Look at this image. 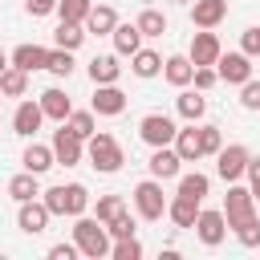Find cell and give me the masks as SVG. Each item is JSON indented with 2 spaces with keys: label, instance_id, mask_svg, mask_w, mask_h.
<instances>
[{
  "label": "cell",
  "instance_id": "39",
  "mask_svg": "<svg viewBox=\"0 0 260 260\" xmlns=\"http://www.w3.org/2000/svg\"><path fill=\"white\" fill-rule=\"evenodd\" d=\"M219 146H223L219 126H199V150H203V154H215Z\"/></svg>",
  "mask_w": 260,
  "mask_h": 260
},
{
  "label": "cell",
  "instance_id": "40",
  "mask_svg": "<svg viewBox=\"0 0 260 260\" xmlns=\"http://www.w3.org/2000/svg\"><path fill=\"white\" fill-rule=\"evenodd\" d=\"M240 106H244V110H260V81H256V77H248V81L240 85Z\"/></svg>",
  "mask_w": 260,
  "mask_h": 260
},
{
  "label": "cell",
  "instance_id": "28",
  "mask_svg": "<svg viewBox=\"0 0 260 260\" xmlns=\"http://www.w3.org/2000/svg\"><path fill=\"white\" fill-rule=\"evenodd\" d=\"M8 195H12L16 203H24V199H37V195H41V175H32V171H20V175H12V179H8Z\"/></svg>",
  "mask_w": 260,
  "mask_h": 260
},
{
  "label": "cell",
  "instance_id": "38",
  "mask_svg": "<svg viewBox=\"0 0 260 260\" xmlns=\"http://www.w3.org/2000/svg\"><path fill=\"white\" fill-rule=\"evenodd\" d=\"M110 256H114V260H142V244H138L134 236L114 240V244H110Z\"/></svg>",
  "mask_w": 260,
  "mask_h": 260
},
{
  "label": "cell",
  "instance_id": "6",
  "mask_svg": "<svg viewBox=\"0 0 260 260\" xmlns=\"http://www.w3.org/2000/svg\"><path fill=\"white\" fill-rule=\"evenodd\" d=\"M223 219H228V228H236V223H244L248 215H256V195H252V187H240V183H232L228 187V195H223Z\"/></svg>",
  "mask_w": 260,
  "mask_h": 260
},
{
  "label": "cell",
  "instance_id": "45",
  "mask_svg": "<svg viewBox=\"0 0 260 260\" xmlns=\"http://www.w3.org/2000/svg\"><path fill=\"white\" fill-rule=\"evenodd\" d=\"M24 8H28V16H49V12H57V0H24Z\"/></svg>",
  "mask_w": 260,
  "mask_h": 260
},
{
  "label": "cell",
  "instance_id": "12",
  "mask_svg": "<svg viewBox=\"0 0 260 260\" xmlns=\"http://www.w3.org/2000/svg\"><path fill=\"white\" fill-rule=\"evenodd\" d=\"M219 53H223V45H219V37H215L211 28H199V32L191 37V49H187L191 65H215Z\"/></svg>",
  "mask_w": 260,
  "mask_h": 260
},
{
  "label": "cell",
  "instance_id": "23",
  "mask_svg": "<svg viewBox=\"0 0 260 260\" xmlns=\"http://www.w3.org/2000/svg\"><path fill=\"white\" fill-rule=\"evenodd\" d=\"M175 110H179V118L199 122V118L207 114V98H203V89H187V85H183V93L175 98Z\"/></svg>",
  "mask_w": 260,
  "mask_h": 260
},
{
  "label": "cell",
  "instance_id": "4",
  "mask_svg": "<svg viewBox=\"0 0 260 260\" xmlns=\"http://www.w3.org/2000/svg\"><path fill=\"white\" fill-rule=\"evenodd\" d=\"M248 146L244 142H228V146H219L215 150V175L223 179V183H240L244 179V171H248Z\"/></svg>",
  "mask_w": 260,
  "mask_h": 260
},
{
  "label": "cell",
  "instance_id": "42",
  "mask_svg": "<svg viewBox=\"0 0 260 260\" xmlns=\"http://www.w3.org/2000/svg\"><path fill=\"white\" fill-rule=\"evenodd\" d=\"M215 81H219V77H215V69H211V65H195V73H191V85H195V89H203V93H207Z\"/></svg>",
  "mask_w": 260,
  "mask_h": 260
},
{
  "label": "cell",
  "instance_id": "41",
  "mask_svg": "<svg viewBox=\"0 0 260 260\" xmlns=\"http://www.w3.org/2000/svg\"><path fill=\"white\" fill-rule=\"evenodd\" d=\"M106 232H110V240H126V236H134V219L122 211L118 219H110V223H106Z\"/></svg>",
  "mask_w": 260,
  "mask_h": 260
},
{
  "label": "cell",
  "instance_id": "7",
  "mask_svg": "<svg viewBox=\"0 0 260 260\" xmlns=\"http://www.w3.org/2000/svg\"><path fill=\"white\" fill-rule=\"evenodd\" d=\"M191 228H195V236H199L203 248H219L223 236H228V219H223L219 207H199V215H195Z\"/></svg>",
  "mask_w": 260,
  "mask_h": 260
},
{
  "label": "cell",
  "instance_id": "10",
  "mask_svg": "<svg viewBox=\"0 0 260 260\" xmlns=\"http://www.w3.org/2000/svg\"><path fill=\"white\" fill-rule=\"evenodd\" d=\"M215 77L219 81H228V85H244L248 77H252V57L240 49V53H219V61H215Z\"/></svg>",
  "mask_w": 260,
  "mask_h": 260
},
{
  "label": "cell",
  "instance_id": "17",
  "mask_svg": "<svg viewBox=\"0 0 260 260\" xmlns=\"http://www.w3.org/2000/svg\"><path fill=\"white\" fill-rule=\"evenodd\" d=\"M37 102H41L45 118H53V122H65V118H69V110H73V102H69V93H65L61 85H49Z\"/></svg>",
  "mask_w": 260,
  "mask_h": 260
},
{
  "label": "cell",
  "instance_id": "47",
  "mask_svg": "<svg viewBox=\"0 0 260 260\" xmlns=\"http://www.w3.org/2000/svg\"><path fill=\"white\" fill-rule=\"evenodd\" d=\"M8 69V53H4V45H0V73Z\"/></svg>",
  "mask_w": 260,
  "mask_h": 260
},
{
  "label": "cell",
  "instance_id": "21",
  "mask_svg": "<svg viewBox=\"0 0 260 260\" xmlns=\"http://www.w3.org/2000/svg\"><path fill=\"white\" fill-rule=\"evenodd\" d=\"M20 167H24V171H32V175H45L49 167H57L53 146H45V142H28V146H24V154H20Z\"/></svg>",
  "mask_w": 260,
  "mask_h": 260
},
{
  "label": "cell",
  "instance_id": "5",
  "mask_svg": "<svg viewBox=\"0 0 260 260\" xmlns=\"http://www.w3.org/2000/svg\"><path fill=\"white\" fill-rule=\"evenodd\" d=\"M134 207L142 219H162L167 215V195H162V183L158 179H142L134 187Z\"/></svg>",
  "mask_w": 260,
  "mask_h": 260
},
{
  "label": "cell",
  "instance_id": "11",
  "mask_svg": "<svg viewBox=\"0 0 260 260\" xmlns=\"http://www.w3.org/2000/svg\"><path fill=\"white\" fill-rule=\"evenodd\" d=\"M49 207H45V199L37 195V199H24L20 203V211H16V228L24 232V236H41L45 228H49Z\"/></svg>",
  "mask_w": 260,
  "mask_h": 260
},
{
  "label": "cell",
  "instance_id": "32",
  "mask_svg": "<svg viewBox=\"0 0 260 260\" xmlns=\"http://www.w3.org/2000/svg\"><path fill=\"white\" fill-rule=\"evenodd\" d=\"M134 24H138V32H142V37H162V32H167V16H162L158 8H142Z\"/></svg>",
  "mask_w": 260,
  "mask_h": 260
},
{
  "label": "cell",
  "instance_id": "24",
  "mask_svg": "<svg viewBox=\"0 0 260 260\" xmlns=\"http://www.w3.org/2000/svg\"><path fill=\"white\" fill-rule=\"evenodd\" d=\"M167 215H171L175 228H191L195 215H199V199H191V195H175V199H167Z\"/></svg>",
  "mask_w": 260,
  "mask_h": 260
},
{
  "label": "cell",
  "instance_id": "50",
  "mask_svg": "<svg viewBox=\"0 0 260 260\" xmlns=\"http://www.w3.org/2000/svg\"><path fill=\"white\" fill-rule=\"evenodd\" d=\"M0 102H4V93H0Z\"/></svg>",
  "mask_w": 260,
  "mask_h": 260
},
{
  "label": "cell",
  "instance_id": "37",
  "mask_svg": "<svg viewBox=\"0 0 260 260\" xmlns=\"http://www.w3.org/2000/svg\"><path fill=\"white\" fill-rule=\"evenodd\" d=\"M126 211V203H122V195H98V219L102 223H110V219H118Z\"/></svg>",
  "mask_w": 260,
  "mask_h": 260
},
{
  "label": "cell",
  "instance_id": "1",
  "mask_svg": "<svg viewBox=\"0 0 260 260\" xmlns=\"http://www.w3.org/2000/svg\"><path fill=\"white\" fill-rule=\"evenodd\" d=\"M41 199H45V207H49V215H85V207H89V191H85V183H57V187H49V191H41Z\"/></svg>",
  "mask_w": 260,
  "mask_h": 260
},
{
  "label": "cell",
  "instance_id": "48",
  "mask_svg": "<svg viewBox=\"0 0 260 260\" xmlns=\"http://www.w3.org/2000/svg\"><path fill=\"white\" fill-rule=\"evenodd\" d=\"M175 4H191V0H175Z\"/></svg>",
  "mask_w": 260,
  "mask_h": 260
},
{
  "label": "cell",
  "instance_id": "19",
  "mask_svg": "<svg viewBox=\"0 0 260 260\" xmlns=\"http://www.w3.org/2000/svg\"><path fill=\"white\" fill-rule=\"evenodd\" d=\"M122 77V65H118V53H102L89 61V81L93 85H114Z\"/></svg>",
  "mask_w": 260,
  "mask_h": 260
},
{
  "label": "cell",
  "instance_id": "18",
  "mask_svg": "<svg viewBox=\"0 0 260 260\" xmlns=\"http://www.w3.org/2000/svg\"><path fill=\"white\" fill-rule=\"evenodd\" d=\"M45 57H49V49H41V45H16L8 53V65L24 69V73H37V69H45Z\"/></svg>",
  "mask_w": 260,
  "mask_h": 260
},
{
  "label": "cell",
  "instance_id": "43",
  "mask_svg": "<svg viewBox=\"0 0 260 260\" xmlns=\"http://www.w3.org/2000/svg\"><path fill=\"white\" fill-rule=\"evenodd\" d=\"M240 49H244L248 57H260V24L244 28V37H240Z\"/></svg>",
  "mask_w": 260,
  "mask_h": 260
},
{
  "label": "cell",
  "instance_id": "2",
  "mask_svg": "<svg viewBox=\"0 0 260 260\" xmlns=\"http://www.w3.org/2000/svg\"><path fill=\"white\" fill-rule=\"evenodd\" d=\"M85 154H89V167H93L98 175H114V171H122V162H126L118 138L106 134V130H93V134L85 138Z\"/></svg>",
  "mask_w": 260,
  "mask_h": 260
},
{
  "label": "cell",
  "instance_id": "9",
  "mask_svg": "<svg viewBox=\"0 0 260 260\" xmlns=\"http://www.w3.org/2000/svg\"><path fill=\"white\" fill-rule=\"evenodd\" d=\"M175 118H167V114H146L142 122H138V138L146 142V146H171L175 142Z\"/></svg>",
  "mask_w": 260,
  "mask_h": 260
},
{
  "label": "cell",
  "instance_id": "22",
  "mask_svg": "<svg viewBox=\"0 0 260 260\" xmlns=\"http://www.w3.org/2000/svg\"><path fill=\"white\" fill-rule=\"evenodd\" d=\"M191 73H195V65H191V57L187 53H171L167 61H162V77L171 81V85H191Z\"/></svg>",
  "mask_w": 260,
  "mask_h": 260
},
{
  "label": "cell",
  "instance_id": "25",
  "mask_svg": "<svg viewBox=\"0 0 260 260\" xmlns=\"http://www.w3.org/2000/svg\"><path fill=\"white\" fill-rule=\"evenodd\" d=\"M114 24H118V12L110 4H93L89 16H85V32H93V37H110Z\"/></svg>",
  "mask_w": 260,
  "mask_h": 260
},
{
  "label": "cell",
  "instance_id": "49",
  "mask_svg": "<svg viewBox=\"0 0 260 260\" xmlns=\"http://www.w3.org/2000/svg\"><path fill=\"white\" fill-rule=\"evenodd\" d=\"M256 211H260V195H256Z\"/></svg>",
  "mask_w": 260,
  "mask_h": 260
},
{
  "label": "cell",
  "instance_id": "30",
  "mask_svg": "<svg viewBox=\"0 0 260 260\" xmlns=\"http://www.w3.org/2000/svg\"><path fill=\"white\" fill-rule=\"evenodd\" d=\"M0 93H4V98H24V93H28V73L16 69V65H8V69L0 73Z\"/></svg>",
  "mask_w": 260,
  "mask_h": 260
},
{
  "label": "cell",
  "instance_id": "29",
  "mask_svg": "<svg viewBox=\"0 0 260 260\" xmlns=\"http://www.w3.org/2000/svg\"><path fill=\"white\" fill-rule=\"evenodd\" d=\"M85 37H89V32H85V24L61 20V24H57V32H53V45H57V49H69V53H77Z\"/></svg>",
  "mask_w": 260,
  "mask_h": 260
},
{
  "label": "cell",
  "instance_id": "36",
  "mask_svg": "<svg viewBox=\"0 0 260 260\" xmlns=\"http://www.w3.org/2000/svg\"><path fill=\"white\" fill-rule=\"evenodd\" d=\"M232 232H236V240H240L244 248H260V211H256V215H248L244 223H236Z\"/></svg>",
  "mask_w": 260,
  "mask_h": 260
},
{
  "label": "cell",
  "instance_id": "15",
  "mask_svg": "<svg viewBox=\"0 0 260 260\" xmlns=\"http://www.w3.org/2000/svg\"><path fill=\"white\" fill-rule=\"evenodd\" d=\"M228 16V0H191V24L195 28H215Z\"/></svg>",
  "mask_w": 260,
  "mask_h": 260
},
{
  "label": "cell",
  "instance_id": "20",
  "mask_svg": "<svg viewBox=\"0 0 260 260\" xmlns=\"http://www.w3.org/2000/svg\"><path fill=\"white\" fill-rule=\"evenodd\" d=\"M175 154L183 158V162H199L203 158V150H199V126L191 122V126H183V130H175Z\"/></svg>",
  "mask_w": 260,
  "mask_h": 260
},
{
  "label": "cell",
  "instance_id": "33",
  "mask_svg": "<svg viewBox=\"0 0 260 260\" xmlns=\"http://www.w3.org/2000/svg\"><path fill=\"white\" fill-rule=\"evenodd\" d=\"M45 69H49L53 77H69V73L77 69V61H73V53H69V49H49V57H45Z\"/></svg>",
  "mask_w": 260,
  "mask_h": 260
},
{
  "label": "cell",
  "instance_id": "35",
  "mask_svg": "<svg viewBox=\"0 0 260 260\" xmlns=\"http://www.w3.org/2000/svg\"><path fill=\"white\" fill-rule=\"evenodd\" d=\"M89 8H93V0H57V16L61 20H73V24H85Z\"/></svg>",
  "mask_w": 260,
  "mask_h": 260
},
{
  "label": "cell",
  "instance_id": "26",
  "mask_svg": "<svg viewBox=\"0 0 260 260\" xmlns=\"http://www.w3.org/2000/svg\"><path fill=\"white\" fill-rule=\"evenodd\" d=\"M110 37H114V53H118V57H130V53L142 49V32H138V24H122V20H118Z\"/></svg>",
  "mask_w": 260,
  "mask_h": 260
},
{
  "label": "cell",
  "instance_id": "13",
  "mask_svg": "<svg viewBox=\"0 0 260 260\" xmlns=\"http://www.w3.org/2000/svg\"><path fill=\"white\" fill-rule=\"evenodd\" d=\"M89 110H93V114H102V118H118V114L126 110V93L118 89V81H114V85H93Z\"/></svg>",
  "mask_w": 260,
  "mask_h": 260
},
{
  "label": "cell",
  "instance_id": "46",
  "mask_svg": "<svg viewBox=\"0 0 260 260\" xmlns=\"http://www.w3.org/2000/svg\"><path fill=\"white\" fill-rule=\"evenodd\" d=\"M248 183H252V195H260V158H248Z\"/></svg>",
  "mask_w": 260,
  "mask_h": 260
},
{
  "label": "cell",
  "instance_id": "31",
  "mask_svg": "<svg viewBox=\"0 0 260 260\" xmlns=\"http://www.w3.org/2000/svg\"><path fill=\"white\" fill-rule=\"evenodd\" d=\"M207 191H211V179L203 175V171H191V175H179V195H191V199H207Z\"/></svg>",
  "mask_w": 260,
  "mask_h": 260
},
{
  "label": "cell",
  "instance_id": "8",
  "mask_svg": "<svg viewBox=\"0 0 260 260\" xmlns=\"http://www.w3.org/2000/svg\"><path fill=\"white\" fill-rule=\"evenodd\" d=\"M53 158H57V167H77L81 158H85V138H77L65 122H61V130H53Z\"/></svg>",
  "mask_w": 260,
  "mask_h": 260
},
{
  "label": "cell",
  "instance_id": "14",
  "mask_svg": "<svg viewBox=\"0 0 260 260\" xmlns=\"http://www.w3.org/2000/svg\"><path fill=\"white\" fill-rule=\"evenodd\" d=\"M150 179H158V183H167V179H179V171H183V158L175 154V146H150Z\"/></svg>",
  "mask_w": 260,
  "mask_h": 260
},
{
  "label": "cell",
  "instance_id": "16",
  "mask_svg": "<svg viewBox=\"0 0 260 260\" xmlns=\"http://www.w3.org/2000/svg\"><path fill=\"white\" fill-rule=\"evenodd\" d=\"M41 122H45L41 102H20V106H16V114H12V130H16L20 138H32V134L41 130Z\"/></svg>",
  "mask_w": 260,
  "mask_h": 260
},
{
  "label": "cell",
  "instance_id": "27",
  "mask_svg": "<svg viewBox=\"0 0 260 260\" xmlns=\"http://www.w3.org/2000/svg\"><path fill=\"white\" fill-rule=\"evenodd\" d=\"M130 69H134V77L150 81V77L162 73V57H158L154 49H138V53H130Z\"/></svg>",
  "mask_w": 260,
  "mask_h": 260
},
{
  "label": "cell",
  "instance_id": "34",
  "mask_svg": "<svg viewBox=\"0 0 260 260\" xmlns=\"http://www.w3.org/2000/svg\"><path fill=\"white\" fill-rule=\"evenodd\" d=\"M65 126H69V130H73L77 138H89V134L98 130V114H93V110H69Z\"/></svg>",
  "mask_w": 260,
  "mask_h": 260
},
{
  "label": "cell",
  "instance_id": "44",
  "mask_svg": "<svg viewBox=\"0 0 260 260\" xmlns=\"http://www.w3.org/2000/svg\"><path fill=\"white\" fill-rule=\"evenodd\" d=\"M73 256H81V252H77V244H73V240H69V244H65V240H61V244H53V248H49V260H73Z\"/></svg>",
  "mask_w": 260,
  "mask_h": 260
},
{
  "label": "cell",
  "instance_id": "3",
  "mask_svg": "<svg viewBox=\"0 0 260 260\" xmlns=\"http://www.w3.org/2000/svg\"><path fill=\"white\" fill-rule=\"evenodd\" d=\"M73 244H77V252H81V256H89V260L110 256V232H106V223H102V219L73 215Z\"/></svg>",
  "mask_w": 260,
  "mask_h": 260
}]
</instances>
